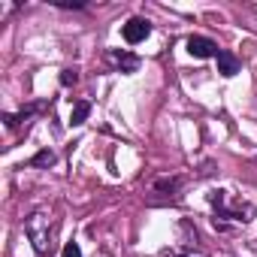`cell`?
I'll return each mask as SVG.
<instances>
[{
  "instance_id": "1",
  "label": "cell",
  "mask_w": 257,
  "mask_h": 257,
  "mask_svg": "<svg viewBox=\"0 0 257 257\" xmlns=\"http://www.w3.org/2000/svg\"><path fill=\"white\" fill-rule=\"evenodd\" d=\"M25 233H28V239L34 242V251L37 254H49L52 251V236H55V221H52V215L49 212H31L28 218H25Z\"/></svg>"
},
{
  "instance_id": "2",
  "label": "cell",
  "mask_w": 257,
  "mask_h": 257,
  "mask_svg": "<svg viewBox=\"0 0 257 257\" xmlns=\"http://www.w3.org/2000/svg\"><path fill=\"white\" fill-rule=\"evenodd\" d=\"M149 34H152V25H149L146 19H131V22L121 28V37H124L127 46H140Z\"/></svg>"
},
{
  "instance_id": "3",
  "label": "cell",
  "mask_w": 257,
  "mask_h": 257,
  "mask_svg": "<svg viewBox=\"0 0 257 257\" xmlns=\"http://www.w3.org/2000/svg\"><path fill=\"white\" fill-rule=\"evenodd\" d=\"M109 61H112V67L121 70V73H137V70H140V58L131 55V52H124V49H112V52H109Z\"/></svg>"
},
{
  "instance_id": "4",
  "label": "cell",
  "mask_w": 257,
  "mask_h": 257,
  "mask_svg": "<svg viewBox=\"0 0 257 257\" xmlns=\"http://www.w3.org/2000/svg\"><path fill=\"white\" fill-rule=\"evenodd\" d=\"M188 52L194 58H218V46L209 37H191L188 40Z\"/></svg>"
},
{
  "instance_id": "5",
  "label": "cell",
  "mask_w": 257,
  "mask_h": 257,
  "mask_svg": "<svg viewBox=\"0 0 257 257\" xmlns=\"http://www.w3.org/2000/svg\"><path fill=\"white\" fill-rule=\"evenodd\" d=\"M215 61H218V73H221V76H227V79H230V76H236V73H239V58H236L233 52H218V58H215Z\"/></svg>"
},
{
  "instance_id": "6",
  "label": "cell",
  "mask_w": 257,
  "mask_h": 257,
  "mask_svg": "<svg viewBox=\"0 0 257 257\" xmlns=\"http://www.w3.org/2000/svg\"><path fill=\"white\" fill-rule=\"evenodd\" d=\"M88 115H91V103H88V100H79V103H73L70 124H73V127H79V124H85V121H88Z\"/></svg>"
},
{
  "instance_id": "7",
  "label": "cell",
  "mask_w": 257,
  "mask_h": 257,
  "mask_svg": "<svg viewBox=\"0 0 257 257\" xmlns=\"http://www.w3.org/2000/svg\"><path fill=\"white\" fill-rule=\"evenodd\" d=\"M43 106H28V109H22V112H16V115H4V121H7V127H10V131H16V127L19 124H25L34 112H40Z\"/></svg>"
},
{
  "instance_id": "8",
  "label": "cell",
  "mask_w": 257,
  "mask_h": 257,
  "mask_svg": "<svg viewBox=\"0 0 257 257\" xmlns=\"http://www.w3.org/2000/svg\"><path fill=\"white\" fill-rule=\"evenodd\" d=\"M55 161H58V158H55V152H49V149H43V152H40V155H37V158L31 161V167H52Z\"/></svg>"
},
{
  "instance_id": "9",
  "label": "cell",
  "mask_w": 257,
  "mask_h": 257,
  "mask_svg": "<svg viewBox=\"0 0 257 257\" xmlns=\"http://www.w3.org/2000/svg\"><path fill=\"white\" fill-rule=\"evenodd\" d=\"M76 82H79V70H76V67L61 70V85H64V88H70V85H76Z\"/></svg>"
},
{
  "instance_id": "10",
  "label": "cell",
  "mask_w": 257,
  "mask_h": 257,
  "mask_svg": "<svg viewBox=\"0 0 257 257\" xmlns=\"http://www.w3.org/2000/svg\"><path fill=\"white\" fill-rule=\"evenodd\" d=\"M179 188V179H158L155 182V191H176Z\"/></svg>"
},
{
  "instance_id": "11",
  "label": "cell",
  "mask_w": 257,
  "mask_h": 257,
  "mask_svg": "<svg viewBox=\"0 0 257 257\" xmlns=\"http://www.w3.org/2000/svg\"><path fill=\"white\" fill-rule=\"evenodd\" d=\"M61 257H82V248H79L76 242H67L64 251H61Z\"/></svg>"
},
{
  "instance_id": "12",
  "label": "cell",
  "mask_w": 257,
  "mask_h": 257,
  "mask_svg": "<svg viewBox=\"0 0 257 257\" xmlns=\"http://www.w3.org/2000/svg\"><path fill=\"white\" fill-rule=\"evenodd\" d=\"M58 7H61V10H82L85 4H70V0H58Z\"/></svg>"
},
{
  "instance_id": "13",
  "label": "cell",
  "mask_w": 257,
  "mask_h": 257,
  "mask_svg": "<svg viewBox=\"0 0 257 257\" xmlns=\"http://www.w3.org/2000/svg\"><path fill=\"white\" fill-rule=\"evenodd\" d=\"M176 257H188V254H176Z\"/></svg>"
}]
</instances>
